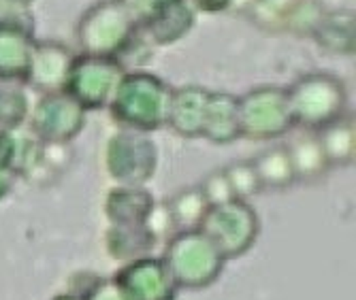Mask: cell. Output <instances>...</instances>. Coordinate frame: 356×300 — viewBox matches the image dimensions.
Listing matches in <instances>:
<instances>
[{
    "label": "cell",
    "instance_id": "obj_20",
    "mask_svg": "<svg viewBox=\"0 0 356 300\" xmlns=\"http://www.w3.org/2000/svg\"><path fill=\"white\" fill-rule=\"evenodd\" d=\"M318 135L320 147L327 156L329 166H352L356 158V126L354 117L346 113L333 124L325 126Z\"/></svg>",
    "mask_w": 356,
    "mask_h": 300
},
{
    "label": "cell",
    "instance_id": "obj_23",
    "mask_svg": "<svg viewBox=\"0 0 356 300\" xmlns=\"http://www.w3.org/2000/svg\"><path fill=\"white\" fill-rule=\"evenodd\" d=\"M45 156V143L39 141L30 130H15L13 132V158H11V169L15 177L35 179L41 173Z\"/></svg>",
    "mask_w": 356,
    "mask_h": 300
},
{
    "label": "cell",
    "instance_id": "obj_10",
    "mask_svg": "<svg viewBox=\"0 0 356 300\" xmlns=\"http://www.w3.org/2000/svg\"><path fill=\"white\" fill-rule=\"evenodd\" d=\"M126 300H177L179 288L163 258L145 256L122 264L113 275Z\"/></svg>",
    "mask_w": 356,
    "mask_h": 300
},
{
    "label": "cell",
    "instance_id": "obj_14",
    "mask_svg": "<svg viewBox=\"0 0 356 300\" xmlns=\"http://www.w3.org/2000/svg\"><path fill=\"white\" fill-rule=\"evenodd\" d=\"M156 205L154 194L145 185H113L103 200V213L109 224L137 226L145 224Z\"/></svg>",
    "mask_w": 356,
    "mask_h": 300
},
{
    "label": "cell",
    "instance_id": "obj_18",
    "mask_svg": "<svg viewBox=\"0 0 356 300\" xmlns=\"http://www.w3.org/2000/svg\"><path fill=\"white\" fill-rule=\"evenodd\" d=\"M312 39L329 53L354 56L356 51V19L352 11H327L312 32Z\"/></svg>",
    "mask_w": 356,
    "mask_h": 300
},
{
    "label": "cell",
    "instance_id": "obj_28",
    "mask_svg": "<svg viewBox=\"0 0 356 300\" xmlns=\"http://www.w3.org/2000/svg\"><path fill=\"white\" fill-rule=\"evenodd\" d=\"M145 226L152 232V237L156 239L158 245L160 243L167 245L177 235V232H179L177 226H175V219H173V215H171V211L167 207V203H156L154 205V209H152Z\"/></svg>",
    "mask_w": 356,
    "mask_h": 300
},
{
    "label": "cell",
    "instance_id": "obj_12",
    "mask_svg": "<svg viewBox=\"0 0 356 300\" xmlns=\"http://www.w3.org/2000/svg\"><path fill=\"white\" fill-rule=\"evenodd\" d=\"M73 58V51L64 43L37 41L35 49H32L28 83L41 94L62 92L71 71Z\"/></svg>",
    "mask_w": 356,
    "mask_h": 300
},
{
    "label": "cell",
    "instance_id": "obj_2",
    "mask_svg": "<svg viewBox=\"0 0 356 300\" xmlns=\"http://www.w3.org/2000/svg\"><path fill=\"white\" fill-rule=\"evenodd\" d=\"M295 128L320 132L348 113V90L331 73H307L286 88Z\"/></svg>",
    "mask_w": 356,
    "mask_h": 300
},
{
    "label": "cell",
    "instance_id": "obj_11",
    "mask_svg": "<svg viewBox=\"0 0 356 300\" xmlns=\"http://www.w3.org/2000/svg\"><path fill=\"white\" fill-rule=\"evenodd\" d=\"M197 15L190 0H160V5L139 26V32L149 45L169 47L190 35L197 26Z\"/></svg>",
    "mask_w": 356,
    "mask_h": 300
},
{
    "label": "cell",
    "instance_id": "obj_17",
    "mask_svg": "<svg viewBox=\"0 0 356 300\" xmlns=\"http://www.w3.org/2000/svg\"><path fill=\"white\" fill-rule=\"evenodd\" d=\"M103 243L107 256L120 264H128L133 260L152 256V251L158 247L156 239L152 237V232L147 230L145 224H137V226L109 224Z\"/></svg>",
    "mask_w": 356,
    "mask_h": 300
},
{
    "label": "cell",
    "instance_id": "obj_29",
    "mask_svg": "<svg viewBox=\"0 0 356 300\" xmlns=\"http://www.w3.org/2000/svg\"><path fill=\"white\" fill-rule=\"evenodd\" d=\"M13 158V132H0V200L7 198V194L15 185V173L11 169Z\"/></svg>",
    "mask_w": 356,
    "mask_h": 300
},
{
    "label": "cell",
    "instance_id": "obj_13",
    "mask_svg": "<svg viewBox=\"0 0 356 300\" xmlns=\"http://www.w3.org/2000/svg\"><path fill=\"white\" fill-rule=\"evenodd\" d=\"M209 90L201 85H184L173 90L167 126L181 139H201L205 111L209 103Z\"/></svg>",
    "mask_w": 356,
    "mask_h": 300
},
{
    "label": "cell",
    "instance_id": "obj_30",
    "mask_svg": "<svg viewBox=\"0 0 356 300\" xmlns=\"http://www.w3.org/2000/svg\"><path fill=\"white\" fill-rule=\"evenodd\" d=\"M203 196L207 198V203L209 207H218V205H224V203H229V200H233V190H231V183L229 179H226L224 171H213L211 175L205 177V181L199 185Z\"/></svg>",
    "mask_w": 356,
    "mask_h": 300
},
{
    "label": "cell",
    "instance_id": "obj_4",
    "mask_svg": "<svg viewBox=\"0 0 356 300\" xmlns=\"http://www.w3.org/2000/svg\"><path fill=\"white\" fill-rule=\"evenodd\" d=\"M139 32V24L118 0H101L92 5L77 24V43L81 53L122 58Z\"/></svg>",
    "mask_w": 356,
    "mask_h": 300
},
{
    "label": "cell",
    "instance_id": "obj_19",
    "mask_svg": "<svg viewBox=\"0 0 356 300\" xmlns=\"http://www.w3.org/2000/svg\"><path fill=\"white\" fill-rule=\"evenodd\" d=\"M290 162L297 175V181H318L329 173V162L327 156L320 147L318 135L309 130H301V135L286 145Z\"/></svg>",
    "mask_w": 356,
    "mask_h": 300
},
{
    "label": "cell",
    "instance_id": "obj_25",
    "mask_svg": "<svg viewBox=\"0 0 356 300\" xmlns=\"http://www.w3.org/2000/svg\"><path fill=\"white\" fill-rule=\"evenodd\" d=\"M297 0H254L250 17L261 30L286 32V24Z\"/></svg>",
    "mask_w": 356,
    "mask_h": 300
},
{
    "label": "cell",
    "instance_id": "obj_3",
    "mask_svg": "<svg viewBox=\"0 0 356 300\" xmlns=\"http://www.w3.org/2000/svg\"><path fill=\"white\" fill-rule=\"evenodd\" d=\"M163 262L179 290H205L213 285L226 260L201 230H181L165 245Z\"/></svg>",
    "mask_w": 356,
    "mask_h": 300
},
{
    "label": "cell",
    "instance_id": "obj_33",
    "mask_svg": "<svg viewBox=\"0 0 356 300\" xmlns=\"http://www.w3.org/2000/svg\"><path fill=\"white\" fill-rule=\"evenodd\" d=\"M192 7L197 9V13H209V15H220L224 11H229L235 0H190Z\"/></svg>",
    "mask_w": 356,
    "mask_h": 300
},
{
    "label": "cell",
    "instance_id": "obj_24",
    "mask_svg": "<svg viewBox=\"0 0 356 300\" xmlns=\"http://www.w3.org/2000/svg\"><path fill=\"white\" fill-rule=\"evenodd\" d=\"M30 100L19 83H0V132L19 130L30 115Z\"/></svg>",
    "mask_w": 356,
    "mask_h": 300
},
{
    "label": "cell",
    "instance_id": "obj_22",
    "mask_svg": "<svg viewBox=\"0 0 356 300\" xmlns=\"http://www.w3.org/2000/svg\"><path fill=\"white\" fill-rule=\"evenodd\" d=\"M167 207L175 219L177 230H199L205 213L209 211V203L203 196L199 185H192L186 190H179L167 200Z\"/></svg>",
    "mask_w": 356,
    "mask_h": 300
},
{
    "label": "cell",
    "instance_id": "obj_8",
    "mask_svg": "<svg viewBox=\"0 0 356 300\" xmlns=\"http://www.w3.org/2000/svg\"><path fill=\"white\" fill-rule=\"evenodd\" d=\"M103 162L115 185H145L158 171L160 153L149 135L118 130L105 145Z\"/></svg>",
    "mask_w": 356,
    "mask_h": 300
},
{
    "label": "cell",
    "instance_id": "obj_16",
    "mask_svg": "<svg viewBox=\"0 0 356 300\" xmlns=\"http://www.w3.org/2000/svg\"><path fill=\"white\" fill-rule=\"evenodd\" d=\"M201 139H207L213 145H229L241 139L237 96L226 92L209 94Z\"/></svg>",
    "mask_w": 356,
    "mask_h": 300
},
{
    "label": "cell",
    "instance_id": "obj_34",
    "mask_svg": "<svg viewBox=\"0 0 356 300\" xmlns=\"http://www.w3.org/2000/svg\"><path fill=\"white\" fill-rule=\"evenodd\" d=\"M35 0H0V11H30Z\"/></svg>",
    "mask_w": 356,
    "mask_h": 300
},
{
    "label": "cell",
    "instance_id": "obj_27",
    "mask_svg": "<svg viewBox=\"0 0 356 300\" xmlns=\"http://www.w3.org/2000/svg\"><path fill=\"white\" fill-rule=\"evenodd\" d=\"M327 13V9L322 7L320 0H297L293 11H290L286 32H293L299 37H312L314 28L322 19V15Z\"/></svg>",
    "mask_w": 356,
    "mask_h": 300
},
{
    "label": "cell",
    "instance_id": "obj_31",
    "mask_svg": "<svg viewBox=\"0 0 356 300\" xmlns=\"http://www.w3.org/2000/svg\"><path fill=\"white\" fill-rule=\"evenodd\" d=\"M83 300H126L113 277H96L94 283L81 296Z\"/></svg>",
    "mask_w": 356,
    "mask_h": 300
},
{
    "label": "cell",
    "instance_id": "obj_15",
    "mask_svg": "<svg viewBox=\"0 0 356 300\" xmlns=\"http://www.w3.org/2000/svg\"><path fill=\"white\" fill-rule=\"evenodd\" d=\"M35 35L30 32L0 26V83H28Z\"/></svg>",
    "mask_w": 356,
    "mask_h": 300
},
{
    "label": "cell",
    "instance_id": "obj_21",
    "mask_svg": "<svg viewBox=\"0 0 356 300\" xmlns=\"http://www.w3.org/2000/svg\"><path fill=\"white\" fill-rule=\"evenodd\" d=\"M254 171L261 179L263 190H286L290 185L297 183V175L293 169V162H290L286 145L269 147L263 153H258L254 160Z\"/></svg>",
    "mask_w": 356,
    "mask_h": 300
},
{
    "label": "cell",
    "instance_id": "obj_6",
    "mask_svg": "<svg viewBox=\"0 0 356 300\" xmlns=\"http://www.w3.org/2000/svg\"><path fill=\"white\" fill-rule=\"evenodd\" d=\"M126 75V66L118 58L79 53L73 58L64 90L86 111L107 109Z\"/></svg>",
    "mask_w": 356,
    "mask_h": 300
},
{
    "label": "cell",
    "instance_id": "obj_7",
    "mask_svg": "<svg viewBox=\"0 0 356 300\" xmlns=\"http://www.w3.org/2000/svg\"><path fill=\"white\" fill-rule=\"evenodd\" d=\"M241 139L250 141H275L290 130L295 119L290 113L286 88L261 85L237 98Z\"/></svg>",
    "mask_w": 356,
    "mask_h": 300
},
{
    "label": "cell",
    "instance_id": "obj_26",
    "mask_svg": "<svg viewBox=\"0 0 356 300\" xmlns=\"http://www.w3.org/2000/svg\"><path fill=\"white\" fill-rule=\"evenodd\" d=\"M226 179L231 183V190H233V196L237 200H245L250 203V198H254L256 194L263 192V185H261V179H258L256 171H254V164L252 160H237V162H231L226 169H222Z\"/></svg>",
    "mask_w": 356,
    "mask_h": 300
},
{
    "label": "cell",
    "instance_id": "obj_32",
    "mask_svg": "<svg viewBox=\"0 0 356 300\" xmlns=\"http://www.w3.org/2000/svg\"><path fill=\"white\" fill-rule=\"evenodd\" d=\"M118 3L131 13L133 17H135V22L141 26L147 17H149V13L160 5V0H118Z\"/></svg>",
    "mask_w": 356,
    "mask_h": 300
},
{
    "label": "cell",
    "instance_id": "obj_5",
    "mask_svg": "<svg viewBox=\"0 0 356 300\" xmlns=\"http://www.w3.org/2000/svg\"><path fill=\"white\" fill-rule=\"evenodd\" d=\"M199 230L216 245L226 262L245 256L261 237V217L245 200L209 207Z\"/></svg>",
    "mask_w": 356,
    "mask_h": 300
},
{
    "label": "cell",
    "instance_id": "obj_9",
    "mask_svg": "<svg viewBox=\"0 0 356 300\" xmlns=\"http://www.w3.org/2000/svg\"><path fill=\"white\" fill-rule=\"evenodd\" d=\"M88 113L67 92L41 94L39 103L30 109L28 130L45 145H69L79 137Z\"/></svg>",
    "mask_w": 356,
    "mask_h": 300
},
{
    "label": "cell",
    "instance_id": "obj_35",
    "mask_svg": "<svg viewBox=\"0 0 356 300\" xmlns=\"http://www.w3.org/2000/svg\"><path fill=\"white\" fill-rule=\"evenodd\" d=\"M54 300H83V298H79V296H75V294H60V296H56Z\"/></svg>",
    "mask_w": 356,
    "mask_h": 300
},
{
    "label": "cell",
    "instance_id": "obj_1",
    "mask_svg": "<svg viewBox=\"0 0 356 300\" xmlns=\"http://www.w3.org/2000/svg\"><path fill=\"white\" fill-rule=\"evenodd\" d=\"M171 96L173 88L158 75L145 71H126L107 109L120 130L152 135L167 126Z\"/></svg>",
    "mask_w": 356,
    "mask_h": 300
}]
</instances>
